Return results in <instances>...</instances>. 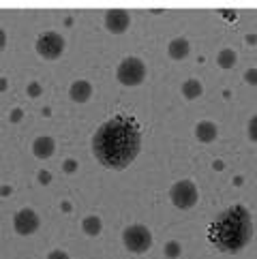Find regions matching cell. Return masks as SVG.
Segmentation results:
<instances>
[{
  "label": "cell",
  "instance_id": "6da1fadb",
  "mask_svg": "<svg viewBox=\"0 0 257 259\" xmlns=\"http://www.w3.org/2000/svg\"><path fill=\"white\" fill-rule=\"evenodd\" d=\"M144 133L140 120L131 114H116L97 126L93 135V154L105 169L122 171L142 152Z\"/></svg>",
  "mask_w": 257,
  "mask_h": 259
},
{
  "label": "cell",
  "instance_id": "7a4b0ae2",
  "mask_svg": "<svg viewBox=\"0 0 257 259\" xmlns=\"http://www.w3.org/2000/svg\"><path fill=\"white\" fill-rule=\"evenodd\" d=\"M253 240V217L246 206H234L219 212L208 225V242L221 253H240Z\"/></svg>",
  "mask_w": 257,
  "mask_h": 259
},
{
  "label": "cell",
  "instance_id": "3957f363",
  "mask_svg": "<svg viewBox=\"0 0 257 259\" xmlns=\"http://www.w3.org/2000/svg\"><path fill=\"white\" fill-rule=\"evenodd\" d=\"M146 73H148V69H146V62H144L142 58H137V56H126V58L120 60V64H118V69H116V79L120 81L122 86L133 88V86L144 84Z\"/></svg>",
  "mask_w": 257,
  "mask_h": 259
},
{
  "label": "cell",
  "instance_id": "277c9868",
  "mask_svg": "<svg viewBox=\"0 0 257 259\" xmlns=\"http://www.w3.org/2000/svg\"><path fill=\"white\" fill-rule=\"evenodd\" d=\"M122 244L126 246V251H131L135 255H142L146 251H150L152 231L142 223H133V225L124 227V231H122Z\"/></svg>",
  "mask_w": 257,
  "mask_h": 259
},
{
  "label": "cell",
  "instance_id": "5b68a950",
  "mask_svg": "<svg viewBox=\"0 0 257 259\" xmlns=\"http://www.w3.org/2000/svg\"><path fill=\"white\" fill-rule=\"evenodd\" d=\"M34 50L43 60H58L64 54V50H67V41L56 30H45L36 36Z\"/></svg>",
  "mask_w": 257,
  "mask_h": 259
},
{
  "label": "cell",
  "instance_id": "8992f818",
  "mask_svg": "<svg viewBox=\"0 0 257 259\" xmlns=\"http://www.w3.org/2000/svg\"><path fill=\"white\" fill-rule=\"evenodd\" d=\"M169 199L172 203L176 206L178 210H191L197 206L199 201V191H197V184L185 178V180H178L169 187Z\"/></svg>",
  "mask_w": 257,
  "mask_h": 259
},
{
  "label": "cell",
  "instance_id": "52a82bcc",
  "mask_svg": "<svg viewBox=\"0 0 257 259\" xmlns=\"http://www.w3.org/2000/svg\"><path fill=\"white\" fill-rule=\"evenodd\" d=\"M41 227V217L39 212L32 208H22L15 212L13 217V229L17 236H32Z\"/></svg>",
  "mask_w": 257,
  "mask_h": 259
},
{
  "label": "cell",
  "instance_id": "ba28073f",
  "mask_svg": "<svg viewBox=\"0 0 257 259\" xmlns=\"http://www.w3.org/2000/svg\"><path fill=\"white\" fill-rule=\"evenodd\" d=\"M103 24L107 32L112 34H124L128 30V26H131V15L122 9H112V11H107L105 17H103Z\"/></svg>",
  "mask_w": 257,
  "mask_h": 259
},
{
  "label": "cell",
  "instance_id": "9c48e42d",
  "mask_svg": "<svg viewBox=\"0 0 257 259\" xmlns=\"http://www.w3.org/2000/svg\"><path fill=\"white\" fill-rule=\"evenodd\" d=\"M30 150L39 161H48L56 154V140L52 135H39V137H34Z\"/></svg>",
  "mask_w": 257,
  "mask_h": 259
},
{
  "label": "cell",
  "instance_id": "30bf717a",
  "mask_svg": "<svg viewBox=\"0 0 257 259\" xmlns=\"http://www.w3.org/2000/svg\"><path fill=\"white\" fill-rule=\"evenodd\" d=\"M93 95H95V86L90 84L88 79H75L69 86V99L73 103H86Z\"/></svg>",
  "mask_w": 257,
  "mask_h": 259
},
{
  "label": "cell",
  "instance_id": "8fae6325",
  "mask_svg": "<svg viewBox=\"0 0 257 259\" xmlns=\"http://www.w3.org/2000/svg\"><path fill=\"white\" fill-rule=\"evenodd\" d=\"M189 54H191V43L189 39H185V36H174V39L167 43V56L172 60H185L189 58Z\"/></svg>",
  "mask_w": 257,
  "mask_h": 259
},
{
  "label": "cell",
  "instance_id": "7c38bea8",
  "mask_svg": "<svg viewBox=\"0 0 257 259\" xmlns=\"http://www.w3.org/2000/svg\"><path fill=\"white\" fill-rule=\"evenodd\" d=\"M195 137L199 144H212L219 137V126L212 120H199L195 124Z\"/></svg>",
  "mask_w": 257,
  "mask_h": 259
},
{
  "label": "cell",
  "instance_id": "4fadbf2b",
  "mask_svg": "<svg viewBox=\"0 0 257 259\" xmlns=\"http://www.w3.org/2000/svg\"><path fill=\"white\" fill-rule=\"evenodd\" d=\"M180 92L187 101H195V99H199L201 95H204V86H201V81L197 77H189V79L182 81Z\"/></svg>",
  "mask_w": 257,
  "mask_h": 259
},
{
  "label": "cell",
  "instance_id": "5bb4252c",
  "mask_svg": "<svg viewBox=\"0 0 257 259\" xmlns=\"http://www.w3.org/2000/svg\"><path fill=\"white\" fill-rule=\"evenodd\" d=\"M81 231L90 238H97L101 231H103V219L97 217V214H88L81 219Z\"/></svg>",
  "mask_w": 257,
  "mask_h": 259
},
{
  "label": "cell",
  "instance_id": "9a60e30c",
  "mask_svg": "<svg viewBox=\"0 0 257 259\" xmlns=\"http://www.w3.org/2000/svg\"><path fill=\"white\" fill-rule=\"evenodd\" d=\"M236 60H238V56H236V52L232 50V48H223L221 52L217 54V64L221 69H232V67H236Z\"/></svg>",
  "mask_w": 257,
  "mask_h": 259
},
{
  "label": "cell",
  "instance_id": "2e32d148",
  "mask_svg": "<svg viewBox=\"0 0 257 259\" xmlns=\"http://www.w3.org/2000/svg\"><path fill=\"white\" fill-rule=\"evenodd\" d=\"M163 253L167 259H178L180 253H182V244L178 242V240H169V242L163 246Z\"/></svg>",
  "mask_w": 257,
  "mask_h": 259
},
{
  "label": "cell",
  "instance_id": "e0dca14e",
  "mask_svg": "<svg viewBox=\"0 0 257 259\" xmlns=\"http://www.w3.org/2000/svg\"><path fill=\"white\" fill-rule=\"evenodd\" d=\"M246 135H249V142L257 146V114L249 120V124H246Z\"/></svg>",
  "mask_w": 257,
  "mask_h": 259
},
{
  "label": "cell",
  "instance_id": "ac0fdd59",
  "mask_svg": "<svg viewBox=\"0 0 257 259\" xmlns=\"http://www.w3.org/2000/svg\"><path fill=\"white\" fill-rule=\"evenodd\" d=\"M244 81L249 86H257V67H251L244 71Z\"/></svg>",
  "mask_w": 257,
  "mask_h": 259
},
{
  "label": "cell",
  "instance_id": "d6986e66",
  "mask_svg": "<svg viewBox=\"0 0 257 259\" xmlns=\"http://www.w3.org/2000/svg\"><path fill=\"white\" fill-rule=\"evenodd\" d=\"M26 92H28V97L36 99V97H41L43 88H41V84H39V81H30V84H28V88H26Z\"/></svg>",
  "mask_w": 257,
  "mask_h": 259
},
{
  "label": "cell",
  "instance_id": "ffe728a7",
  "mask_svg": "<svg viewBox=\"0 0 257 259\" xmlns=\"http://www.w3.org/2000/svg\"><path fill=\"white\" fill-rule=\"evenodd\" d=\"M45 259H71V255L67 251H62V248H54V251L48 253Z\"/></svg>",
  "mask_w": 257,
  "mask_h": 259
},
{
  "label": "cell",
  "instance_id": "44dd1931",
  "mask_svg": "<svg viewBox=\"0 0 257 259\" xmlns=\"http://www.w3.org/2000/svg\"><path fill=\"white\" fill-rule=\"evenodd\" d=\"M75 169H77V161L75 159H67V161H64V171H67V174H73Z\"/></svg>",
  "mask_w": 257,
  "mask_h": 259
},
{
  "label": "cell",
  "instance_id": "7402d4cb",
  "mask_svg": "<svg viewBox=\"0 0 257 259\" xmlns=\"http://www.w3.org/2000/svg\"><path fill=\"white\" fill-rule=\"evenodd\" d=\"M7 48V32H5V28L0 26V52H3Z\"/></svg>",
  "mask_w": 257,
  "mask_h": 259
},
{
  "label": "cell",
  "instance_id": "603a6c76",
  "mask_svg": "<svg viewBox=\"0 0 257 259\" xmlns=\"http://www.w3.org/2000/svg\"><path fill=\"white\" fill-rule=\"evenodd\" d=\"M39 180H41V184H50V180H52L50 171H41V174H39Z\"/></svg>",
  "mask_w": 257,
  "mask_h": 259
},
{
  "label": "cell",
  "instance_id": "cb8c5ba5",
  "mask_svg": "<svg viewBox=\"0 0 257 259\" xmlns=\"http://www.w3.org/2000/svg\"><path fill=\"white\" fill-rule=\"evenodd\" d=\"M20 118H22V109H13L11 120H13V122H20Z\"/></svg>",
  "mask_w": 257,
  "mask_h": 259
},
{
  "label": "cell",
  "instance_id": "d4e9b609",
  "mask_svg": "<svg viewBox=\"0 0 257 259\" xmlns=\"http://www.w3.org/2000/svg\"><path fill=\"white\" fill-rule=\"evenodd\" d=\"M7 86H9V79L0 77V92H5V90H7Z\"/></svg>",
  "mask_w": 257,
  "mask_h": 259
},
{
  "label": "cell",
  "instance_id": "484cf974",
  "mask_svg": "<svg viewBox=\"0 0 257 259\" xmlns=\"http://www.w3.org/2000/svg\"><path fill=\"white\" fill-rule=\"evenodd\" d=\"M223 17H227V20H238V13H221Z\"/></svg>",
  "mask_w": 257,
  "mask_h": 259
}]
</instances>
